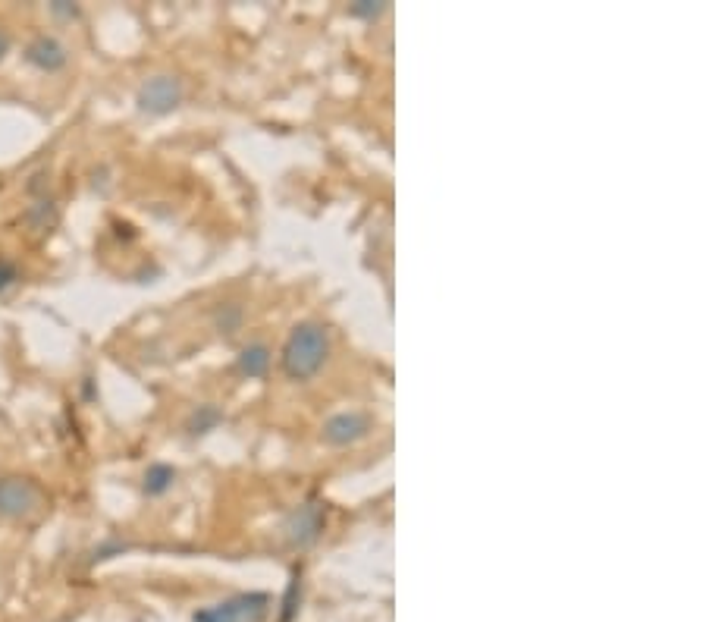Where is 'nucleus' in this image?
Listing matches in <instances>:
<instances>
[{
  "instance_id": "obj_1",
  "label": "nucleus",
  "mask_w": 706,
  "mask_h": 622,
  "mask_svg": "<svg viewBox=\"0 0 706 622\" xmlns=\"http://www.w3.org/2000/svg\"><path fill=\"white\" fill-rule=\"evenodd\" d=\"M330 359V333L321 321H302L289 330L280 365L289 381H311Z\"/></svg>"
},
{
  "instance_id": "obj_2",
  "label": "nucleus",
  "mask_w": 706,
  "mask_h": 622,
  "mask_svg": "<svg viewBox=\"0 0 706 622\" xmlns=\"http://www.w3.org/2000/svg\"><path fill=\"white\" fill-rule=\"evenodd\" d=\"M44 506H48V497H44V487L35 478H22V475L0 478V516L4 519H13V522L32 519Z\"/></svg>"
},
{
  "instance_id": "obj_3",
  "label": "nucleus",
  "mask_w": 706,
  "mask_h": 622,
  "mask_svg": "<svg viewBox=\"0 0 706 622\" xmlns=\"http://www.w3.org/2000/svg\"><path fill=\"white\" fill-rule=\"evenodd\" d=\"M267 607H270L267 594H236L220 604L195 610L192 622H261Z\"/></svg>"
},
{
  "instance_id": "obj_4",
  "label": "nucleus",
  "mask_w": 706,
  "mask_h": 622,
  "mask_svg": "<svg viewBox=\"0 0 706 622\" xmlns=\"http://www.w3.org/2000/svg\"><path fill=\"white\" fill-rule=\"evenodd\" d=\"M135 104H139V110L148 117L173 114V110L182 104V79L170 76V73L145 79L139 85V92H135Z\"/></svg>"
},
{
  "instance_id": "obj_5",
  "label": "nucleus",
  "mask_w": 706,
  "mask_h": 622,
  "mask_svg": "<svg viewBox=\"0 0 706 622\" xmlns=\"http://www.w3.org/2000/svg\"><path fill=\"white\" fill-rule=\"evenodd\" d=\"M324 522H327V509L324 503H317V500H308L302 503L299 509H292L283 531H286V538L292 547H308L314 544L317 538H321V531H324Z\"/></svg>"
},
{
  "instance_id": "obj_6",
  "label": "nucleus",
  "mask_w": 706,
  "mask_h": 622,
  "mask_svg": "<svg viewBox=\"0 0 706 622\" xmlns=\"http://www.w3.org/2000/svg\"><path fill=\"white\" fill-rule=\"evenodd\" d=\"M368 434H371V418L358 409L339 412V415L327 418V425H324V440L330 443V447H352V443L364 440Z\"/></svg>"
},
{
  "instance_id": "obj_7",
  "label": "nucleus",
  "mask_w": 706,
  "mask_h": 622,
  "mask_svg": "<svg viewBox=\"0 0 706 622\" xmlns=\"http://www.w3.org/2000/svg\"><path fill=\"white\" fill-rule=\"evenodd\" d=\"M29 66H35L38 73H60L66 63H70V51H66V44L54 35H35L26 51H22Z\"/></svg>"
},
{
  "instance_id": "obj_8",
  "label": "nucleus",
  "mask_w": 706,
  "mask_h": 622,
  "mask_svg": "<svg viewBox=\"0 0 706 622\" xmlns=\"http://www.w3.org/2000/svg\"><path fill=\"white\" fill-rule=\"evenodd\" d=\"M173 481H176V469H173V465L154 462V465H148V472H145V478H142V491H145L148 497H164L170 487H173Z\"/></svg>"
},
{
  "instance_id": "obj_9",
  "label": "nucleus",
  "mask_w": 706,
  "mask_h": 622,
  "mask_svg": "<svg viewBox=\"0 0 706 622\" xmlns=\"http://www.w3.org/2000/svg\"><path fill=\"white\" fill-rule=\"evenodd\" d=\"M270 368V349L264 343H255V346H245L239 352V371L245 377H264Z\"/></svg>"
},
{
  "instance_id": "obj_10",
  "label": "nucleus",
  "mask_w": 706,
  "mask_h": 622,
  "mask_svg": "<svg viewBox=\"0 0 706 622\" xmlns=\"http://www.w3.org/2000/svg\"><path fill=\"white\" fill-rule=\"evenodd\" d=\"M26 220H29V227L35 233H44V230H51L57 224V205L51 202V198H41V202L29 205L26 211Z\"/></svg>"
},
{
  "instance_id": "obj_11",
  "label": "nucleus",
  "mask_w": 706,
  "mask_h": 622,
  "mask_svg": "<svg viewBox=\"0 0 706 622\" xmlns=\"http://www.w3.org/2000/svg\"><path fill=\"white\" fill-rule=\"evenodd\" d=\"M220 421V412L214 409V406H201L195 415H192V421H189V431L192 434H208L214 425Z\"/></svg>"
},
{
  "instance_id": "obj_12",
  "label": "nucleus",
  "mask_w": 706,
  "mask_h": 622,
  "mask_svg": "<svg viewBox=\"0 0 706 622\" xmlns=\"http://www.w3.org/2000/svg\"><path fill=\"white\" fill-rule=\"evenodd\" d=\"M383 10H386L383 0H358V4H352V7H349V13H352V16H358V19H377Z\"/></svg>"
},
{
  "instance_id": "obj_13",
  "label": "nucleus",
  "mask_w": 706,
  "mask_h": 622,
  "mask_svg": "<svg viewBox=\"0 0 706 622\" xmlns=\"http://www.w3.org/2000/svg\"><path fill=\"white\" fill-rule=\"evenodd\" d=\"M16 283H19V268L13 261L0 258V293H7L10 286H16Z\"/></svg>"
},
{
  "instance_id": "obj_14",
  "label": "nucleus",
  "mask_w": 706,
  "mask_h": 622,
  "mask_svg": "<svg viewBox=\"0 0 706 622\" xmlns=\"http://www.w3.org/2000/svg\"><path fill=\"white\" fill-rule=\"evenodd\" d=\"M51 13H54V16H63V19H76V16H79V7H76V4H66V0H57V4H51Z\"/></svg>"
},
{
  "instance_id": "obj_15",
  "label": "nucleus",
  "mask_w": 706,
  "mask_h": 622,
  "mask_svg": "<svg viewBox=\"0 0 706 622\" xmlns=\"http://www.w3.org/2000/svg\"><path fill=\"white\" fill-rule=\"evenodd\" d=\"M10 48H13V38H10V32H7V29H0V60H4V57L10 54Z\"/></svg>"
}]
</instances>
